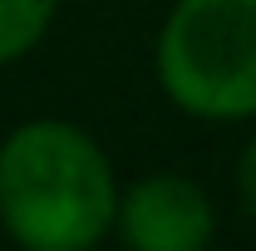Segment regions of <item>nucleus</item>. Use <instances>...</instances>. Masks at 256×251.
<instances>
[{
  "instance_id": "20e7f679",
  "label": "nucleus",
  "mask_w": 256,
  "mask_h": 251,
  "mask_svg": "<svg viewBox=\"0 0 256 251\" xmlns=\"http://www.w3.org/2000/svg\"><path fill=\"white\" fill-rule=\"evenodd\" d=\"M60 20V0H0V69L30 60Z\"/></svg>"
},
{
  "instance_id": "39448f33",
  "label": "nucleus",
  "mask_w": 256,
  "mask_h": 251,
  "mask_svg": "<svg viewBox=\"0 0 256 251\" xmlns=\"http://www.w3.org/2000/svg\"><path fill=\"white\" fill-rule=\"evenodd\" d=\"M232 188H236V207L256 222V124H252V133L242 138V148H236V162H232Z\"/></svg>"
},
{
  "instance_id": "7ed1b4c3",
  "label": "nucleus",
  "mask_w": 256,
  "mask_h": 251,
  "mask_svg": "<svg viewBox=\"0 0 256 251\" xmlns=\"http://www.w3.org/2000/svg\"><path fill=\"white\" fill-rule=\"evenodd\" d=\"M114 236L128 251H197L217 236V202L192 172L153 168L124 182Z\"/></svg>"
},
{
  "instance_id": "f257e3e1",
  "label": "nucleus",
  "mask_w": 256,
  "mask_h": 251,
  "mask_svg": "<svg viewBox=\"0 0 256 251\" xmlns=\"http://www.w3.org/2000/svg\"><path fill=\"white\" fill-rule=\"evenodd\" d=\"M124 178L79 118L34 114L0 138V232L25 251H89L114 236Z\"/></svg>"
},
{
  "instance_id": "f03ea898",
  "label": "nucleus",
  "mask_w": 256,
  "mask_h": 251,
  "mask_svg": "<svg viewBox=\"0 0 256 251\" xmlns=\"http://www.w3.org/2000/svg\"><path fill=\"white\" fill-rule=\"evenodd\" d=\"M153 79L197 124H256V0H172Z\"/></svg>"
}]
</instances>
